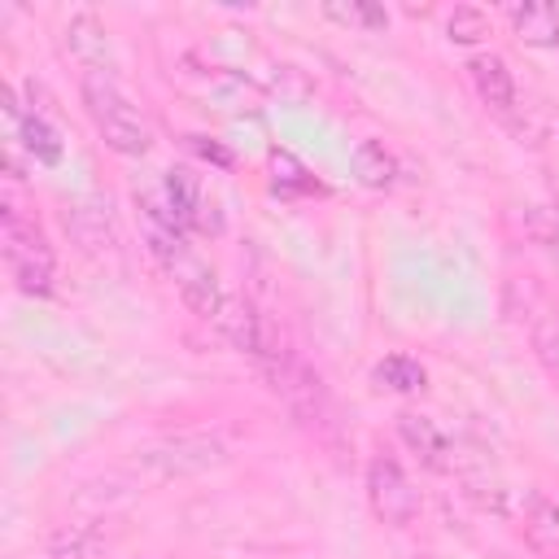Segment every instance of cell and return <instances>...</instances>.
<instances>
[{
	"mask_svg": "<svg viewBox=\"0 0 559 559\" xmlns=\"http://www.w3.org/2000/svg\"><path fill=\"white\" fill-rule=\"evenodd\" d=\"M144 240H148V253L162 262V271L175 280L183 306L197 319H210L214 323V314L223 306V288H218L214 266L188 245V231H179L170 223H144Z\"/></svg>",
	"mask_w": 559,
	"mask_h": 559,
	"instance_id": "6da1fadb",
	"label": "cell"
},
{
	"mask_svg": "<svg viewBox=\"0 0 559 559\" xmlns=\"http://www.w3.org/2000/svg\"><path fill=\"white\" fill-rule=\"evenodd\" d=\"M79 96H83V109H87L92 127L100 131V140H105L114 153H122V157L148 153V144H153L148 122L140 118V109L131 105V96L122 92V83H118L109 70H83Z\"/></svg>",
	"mask_w": 559,
	"mask_h": 559,
	"instance_id": "7a4b0ae2",
	"label": "cell"
},
{
	"mask_svg": "<svg viewBox=\"0 0 559 559\" xmlns=\"http://www.w3.org/2000/svg\"><path fill=\"white\" fill-rule=\"evenodd\" d=\"M4 266H9L13 284L26 297H48L52 293L57 253H52L48 236L39 231V223L17 205L13 192H4Z\"/></svg>",
	"mask_w": 559,
	"mask_h": 559,
	"instance_id": "3957f363",
	"label": "cell"
},
{
	"mask_svg": "<svg viewBox=\"0 0 559 559\" xmlns=\"http://www.w3.org/2000/svg\"><path fill=\"white\" fill-rule=\"evenodd\" d=\"M262 371H266V380H271V389L288 402V411L297 415V419H306V424H319L323 419V411H328V393H323V380L306 367V358L297 354V349H288V345H275L262 362H258Z\"/></svg>",
	"mask_w": 559,
	"mask_h": 559,
	"instance_id": "277c9868",
	"label": "cell"
},
{
	"mask_svg": "<svg viewBox=\"0 0 559 559\" xmlns=\"http://www.w3.org/2000/svg\"><path fill=\"white\" fill-rule=\"evenodd\" d=\"M223 459H227V445L214 432H179V437H162V441H153V445L140 450V467H148L162 480H170V476H197L205 467H218Z\"/></svg>",
	"mask_w": 559,
	"mask_h": 559,
	"instance_id": "5b68a950",
	"label": "cell"
},
{
	"mask_svg": "<svg viewBox=\"0 0 559 559\" xmlns=\"http://www.w3.org/2000/svg\"><path fill=\"white\" fill-rule=\"evenodd\" d=\"M367 502H371L376 520H384L389 528H406L419 515V489L411 485L402 463L389 454H376L367 463Z\"/></svg>",
	"mask_w": 559,
	"mask_h": 559,
	"instance_id": "8992f818",
	"label": "cell"
},
{
	"mask_svg": "<svg viewBox=\"0 0 559 559\" xmlns=\"http://www.w3.org/2000/svg\"><path fill=\"white\" fill-rule=\"evenodd\" d=\"M214 328L223 332V341L231 345V349H240V354H249V358H266L280 341H275V332H271V323L245 301V297H223V306H218V314H214Z\"/></svg>",
	"mask_w": 559,
	"mask_h": 559,
	"instance_id": "52a82bcc",
	"label": "cell"
},
{
	"mask_svg": "<svg viewBox=\"0 0 559 559\" xmlns=\"http://www.w3.org/2000/svg\"><path fill=\"white\" fill-rule=\"evenodd\" d=\"M4 114H9V122H13V140H17L35 162H44V166L61 162V131H57L39 109H22L13 87H4Z\"/></svg>",
	"mask_w": 559,
	"mask_h": 559,
	"instance_id": "ba28073f",
	"label": "cell"
},
{
	"mask_svg": "<svg viewBox=\"0 0 559 559\" xmlns=\"http://www.w3.org/2000/svg\"><path fill=\"white\" fill-rule=\"evenodd\" d=\"M66 227L87 253H114L118 249V223L109 210V197H79L66 210Z\"/></svg>",
	"mask_w": 559,
	"mask_h": 559,
	"instance_id": "9c48e42d",
	"label": "cell"
},
{
	"mask_svg": "<svg viewBox=\"0 0 559 559\" xmlns=\"http://www.w3.org/2000/svg\"><path fill=\"white\" fill-rule=\"evenodd\" d=\"M397 437L406 441V450L428 467V472H454V445L450 437L437 428V419L419 415V411H402L397 415Z\"/></svg>",
	"mask_w": 559,
	"mask_h": 559,
	"instance_id": "30bf717a",
	"label": "cell"
},
{
	"mask_svg": "<svg viewBox=\"0 0 559 559\" xmlns=\"http://www.w3.org/2000/svg\"><path fill=\"white\" fill-rule=\"evenodd\" d=\"M467 74H472V87L476 96L493 109V114H511L515 109V79H511V66L498 57V52H480L467 61Z\"/></svg>",
	"mask_w": 559,
	"mask_h": 559,
	"instance_id": "8fae6325",
	"label": "cell"
},
{
	"mask_svg": "<svg viewBox=\"0 0 559 559\" xmlns=\"http://www.w3.org/2000/svg\"><path fill=\"white\" fill-rule=\"evenodd\" d=\"M66 52L79 57L87 70H109V39H105V26L96 13L79 9L66 22Z\"/></svg>",
	"mask_w": 559,
	"mask_h": 559,
	"instance_id": "7c38bea8",
	"label": "cell"
},
{
	"mask_svg": "<svg viewBox=\"0 0 559 559\" xmlns=\"http://www.w3.org/2000/svg\"><path fill=\"white\" fill-rule=\"evenodd\" d=\"M349 170L362 188H376V192H389L397 183V157L380 140H358L349 153Z\"/></svg>",
	"mask_w": 559,
	"mask_h": 559,
	"instance_id": "4fadbf2b",
	"label": "cell"
},
{
	"mask_svg": "<svg viewBox=\"0 0 559 559\" xmlns=\"http://www.w3.org/2000/svg\"><path fill=\"white\" fill-rule=\"evenodd\" d=\"M162 197H166L175 223H179L183 231H192V223H197V214H201V205H205V192H201L197 175H192L188 166H170V170L162 175Z\"/></svg>",
	"mask_w": 559,
	"mask_h": 559,
	"instance_id": "5bb4252c",
	"label": "cell"
},
{
	"mask_svg": "<svg viewBox=\"0 0 559 559\" xmlns=\"http://www.w3.org/2000/svg\"><path fill=\"white\" fill-rule=\"evenodd\" d=\"M507 22L524 44H537V48L559 44V9L555 4H511Z\"/></svg>",
	"mask_w": 559,
	"mask_h": 559,
	"instance_id": "9a60e30c",
	"label": "cell"
},
{
	"mask_svg": "<svg viewBox=\"0 0 559 559\" xmlns=\"http://www.w3.org/2000/svg\"><path fill=\"white\" fill-rule=\"evenodd\" d=\"M371 380H376L380 389H393V393H424L428 371H424L419 358H411V354H384V358L371 367Z\"/></svg>",
	"mask_w": 559,
	"mask_h": 559,
	"instance_id": "2e32d148",
	"label": "cell"
},
{
	"mask_svg": "<svg viewBox=\"0 0 559 559\" xmlns=\"http://www.w3.org/2000/svg\"><path fill=\"white\" fill-rule=\"evenodd\" d=\"M524 537L537 550H559V502L546 493H533L524 507Z\"/></svg>",
	"mask_w": 559,
	"mask_h": 559,
	"instance_id": "e0dca14e",
	"label": "cell"
},
{
	"mask_svg": "<svg viewBox=\"0 0 559 559\" xmlns=\"http://www.w3.org/2000/svg\"><path fill=\"white\" fill-rule=\"evenodd\" d=\"M271 188L280 192V197H297V192H314L319 183L310 179V170L293 157V153H284V148H271Z\"/></svg>",
	"mask_w": 559,
	"mask_h": 559,
	"instance_id": "ac0fdd59",
	"label": "cell"
},
{
	"mask_svg": "<svg viewBox=\"0 0 559 559\" xmlns=\"http://www.w3.org/2000/svg\"><path fill=\"white\" fill-rule=\"evenodd\" d=\"M100 542H105V537H100L92 524H61V528L52 533L48 550H52L57 559H87V555L100 550Z\"/></svg>",
	"mask_w": 559,
	"mask_h": 559,
	"instance_id": "d6986e66",
	"label": "cell"
},
{
	"mask_svg": "<svg viewBox=\"0 0 559 559\" xmlns=\"http://www.w3.org/2000/svg\"><path fill=\"white\" fill-rule=\"evenodd\" d=\"M533 349H537L542 367L559 376V310H546V314L537 319V328H533Z\"/></svg>",
	"mask_w": 559,
	"mask_h": 559,
	"instance_id": "ffe728a7",
	"label": "cell"
},
{
	"mask_svg": "<svg viewBox=\"0 0 559 559\" xmlns=\"http://www.w3.org/2000/svg\"><path fill=\"white\" fill-rule=\"evenodd\" d=\"M445 35L454 39V44H476V39H485L489 35V17L480 13V9H454L450 17H445Z\"/></svg>",
	"mask_w": 559,
	"mask_h": 559,
	"instance_id": "44dd1931",
	"label": "cell"
},
{
	"mask_svg": "<svg viewBox=\"0 0 559 559\" xmlns=\"http://www.w3.org/2000/svg\"><path fill=\"white\" fill-rule=\"evenodd\" d=\"M332 22H345V26H362V31H384L389 26V13L376 9V4H328L323 9Z\"/></svg>",
	"mask_w": 559,
	"mask_h": 559,
	"instance_id": "7402d4cb",
	"label": "cell"
},
{
	"mask_svg": "<svg viewBox=\"0 0 559 559\" xmlns=\"http://www.w3.org/2000/svg\"><path fill=\"white\" fill-rule=\"evenodd\" d=\"M533 231H537V240H542V249H546V253H550V258L559 262V218H555V214H542Z\"/></svg>",
	"mask_w": 559,
	"mask_h": 559,
	"instance_id": "603a6c76",
	"label": "cell"
},
{
	"mask_svg": "<svg viewBox=\"0 0 559 559\" xmlns=\"http://www.w3.org/2000/svg\"><path fill=\"white\" fill-rule=\"evenodd\" d=\"M188 148H192V153H201V157H210V162H218V166H231V153H227L223 144L205 140V135H188Z\"/></svg>",
	"mask_w": 559,
	"mask_h": 559,
	"instance_id": "cb8c5ba5",
	"label": "cell"
},
{
	"mask_svg": "<svg viewBox=\"0 0 559 559\" xmlns=\"http://www.w3.org/2000/svg\"><path fill=\"white\" fill-rule=\"evenodd\" d=\"M419 559H437V555H419Z\"/></svg>",
	"mask_w": 559,
	"mask_h": 559,
	"instance_id": "d4e9b609",
	"label": "cell"
}]
</instances>
